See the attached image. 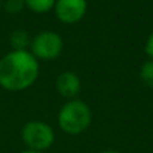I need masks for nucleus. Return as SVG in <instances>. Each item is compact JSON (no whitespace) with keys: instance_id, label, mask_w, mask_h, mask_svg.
<instances>
[{"instance_id":"obj_5","label":"nucleus","mask_w":153,"mask_h":153,"mask_svg":"<svg viewBox=\"0 0 153 153\" xmlns=\"http://www.w3.org/2000/svg\"><path fill=\"white\" fill-rule=\"evenodd\" d=\"M87 10L86 0H56L54 11L62 23L74 24L85 16Z\"/></svg>"},{"instance_id":"obj_4","label":"nucleus","mask_w":153,"mask_h":153,"mask_svg":"<svg viewBox=\"0 0 153 153\" xmlns=\"http://www.w3.org/2000/svg\"><path fill=\"white\" fill-rule=\"evenodd\" d=\"M63 50V40L61 35L54 31H42L31 40L30 53L36 59L53 61L58 58Z\"/></svg>"},{"instance_id":"obj_3","label":"nucleus","mask_w":153,"mask_h":153,"mask_svg":"<svg viewBox=\"0 0 153 153\" xmlns=\"http://www.w3.org/2000/svg\"><path fill=\"white\" fill-rule=\"evenodd\" d=\"M22 140L27 149L45 152L53 146L55 141V133L46 122L30 121L22 128Z\"/></svg>"},{"instance_id":"obj_10","label":"nucleus","mask_w":153,"mask_h":153,"mask_svg":"<svg viewBox=\"0 0 153 153\" xmlns=\"http://www.w3.org/2000/svg\"><path fill=\"white\" fill-rule=\"evenodd\" d=\"M5 10L11 13H18L26 7L24 4V0H7L4 4Z\"/></svg>"},{"instance_id":"obj_8","label":"nucleus","mask_w":153,"mask_h":153,"mask_svg":"<svg viewBox=\"0 0 153 153\" xmlns=\"http://www.w3.org/2000/svg\"><path fill=\"white\" fill-rule=\"evenodd\" d=\"M56 0H24L27 8L36 13H46L55 7Z\"/></svg>"},{"instance_id":"obj_7","label":"nucleus","mask_w":153,"mask_h":153,"mask_svg":"<svg viewBox=\"0 0 153 153\" xmlns=\"http://www.w3.org/2000/svg\"><path fill=\"white\" fill-rule=\"evenodd\" d=\"M10 43L13 51H26L31 46V38L24 30H15L10 35Z\"/></svg>"},{"instance_id":"obj_13","label":"nucleus","mask_w":153,"mask_h":153,"mask_svg":"<svg viewBox=\"0 0 153 153\" xmlns=\"http://www.w3.org/2000/svg\"><path fill=\"white\" fill-rule=\"evenodd\" d=\"M101 153H120V152H117V151H103V152H101Z\"/></svg>"},{"instance_id":"obj_6","label":"nucleus","mask_w":153,"mask_h":153,"mask_svg":"<svg viewBox=\"0 0 153 153\" xmlns=\"http://www.w3.org/2000/svg\"><path fill=\"white\" fill-rule=\"evenodd\" d=\"M56 90L66 98H74L81 91V79L73 71H63L56 78Z\"/></svg>"},{"instance_id":"obj_12","label":"nucleus","mask_w":153,"mask_h":153,"mask_svg":"<svg viewBox=\"0 0 153 153\" xmlns=\"http://www.w3.org/2000/svg\"><path fill=\"white\" fill-rule=\"evenodd\" d=\"M20 153H45V152H38V151H32V149H24Z\"/></svg>"},{"instance_id":"obj_1","label":"nucleus","mask_w":153,"mask_h":153,"mask_svg":"<svg viewBox=\"0 0 153 153\" xmlns=\"http://www.w3.org/2000/svg\"><path fill=\"white\" fill-rule=\"evenodd\" d=\"M39 62L26 51H11L0 59V86L8 91H22L35 83Z\"/></svg>"},{"instance_id":"obj_9","label":"nucleus","mask_w":153,"mask_h":153,"mask_svg":"<svg viewBox=\"0 0 153 153\" xmlns=\"http://www.w3.org/2000/svg\"><path fill=\"white\" fill-rule=\"evenodd\" d=\"M140 78H141V82H143L145 86L153 89V61L145 62V63L141 66Z\"/></svg>"},{"instance_id":"obj_14","label":"nucleus","mask_w":153,"mask_h":153,"mask_svg":"<svg viewBox=\"0 0 153 153\" xmlns=\"http://www.w3.org/2000/svg\"><path fill=\"white\" fill-rule=\"evenodd\" d=\"M0 8H1V0H0Z\"/></svg>"},{"instance_id":"obj_2","label":"nucleus","mask_w":153,"mask_h":153,"mask_svg":"<svg viewBox=\"0 0 153 153\" xmlns=\"http://www.w3.org/2000/svg\"><path fill=\"white\" fill-rule=\"evenodd\" d=\"M91 110L81 100H71L65 103L58 113V125L67 134H81L91 124Z\"/></svg>"},{"instance_id":"obj_11","label":"nucleus","mask_w":153,"mask_h":153,"mask_svg":"<svg viewBox=\"0 0 153 153\" xmlns=\"http://www.w3.org/2000/svg\"><path fill=\"white\" fill-rule=\"evenodd\" d=\"M145 51H146V54H148V55L151 56L152 61H153V31H152V34L148 36V39H146V43H145Z\"/></svg>"}]
</instances>
